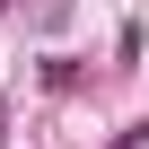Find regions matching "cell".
I'll use <instances>...</instances> for the list:
<instances>
[{"label":"cell","instance_id":"cell-1","mask_svg":"<svg viewBox=\"0 0 149 149\" xmlns=\"http://www.w3.org/2000/svg\"><path fill=\"white\" fill-rule=\"evenodd\" d=\"M0 149H9V105H0Z\"/></svg>","mask_w":149,"mask_h":149}]
</instances>
